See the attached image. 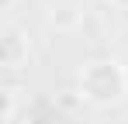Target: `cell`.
<instances>
[{"mask_svg":"<svg viewBox=\"0 0 128 124\" xmlns=\"http://www.w3.org/2000/svg\"><path fill=\"white\" fill-rule=\"evenodd\" d=\"M31 55V38H28V31H24L21 24H14V21H7L4 28H0V62H4V69H21L24 62Z\"/></svg>","mask_w":128,"mask_h":124,"instance_id":"2","label":"cell"},{"mask_svg":"<svg viewBox=\"0 0 128 124\" xmlns=\"http://www.w3.org/2000/svg\"><path fill=\"white\" fill-rule=\"evenodd\" d=\"M76 17H80V14H76L73 7H59V10H52V24H56V28H73Z\"/></svg>","mask_w":128,"mask_h":124,"instance_id":"4","label":"cell"},{"mask_svg":"<svg viewBox=\"0 0 128 124\" xmlns=\"http://www.w3.org/2000/svg\"><path fill=\"white\" fill-rule=\"evenodd\" d=\"M111 7H118V10H128V0H107Z\"/></svg>","mask_w":128,"mask_h":124,"instance_id":"6","label":"cell"},{"mask_svg":"<svg viewBox=\"0 0 128 124\" xmlns=\"http://www.w3.org/2000/svg\"><path fill=\"white\" fill-rule=\"evenodd\" d=\"M76 93L94 107H114L128 97V69L118 59H90L80 69Z\"/></svg>","mask_w":128,"mask_h":124,"instance_id":"1","label":"cell"},{"mask_svg":"<svg viewBox=\"0 0 128 124\" xmlns=\"http://www.w3.org/2000/svg\"><path fill=\"white\" fill-rule=\"evenodd\" d=\"M14 3H18V0H0V10H4V14H10V10H14Z\"/></svg>","mask_w":128,"mask_h":124,"instance_id":"5","label":"cell"},{"mask_svg":"<svg viewBox=\"0 0 128 124\" xmlns=\"http://www.w3.org/2000/svg\"><path fill=\"white\" fill-rule=\"evenodd\" d=\"M14 114H18V90H4V124H14Z\"/></svg>","mask_w":128,"mask_h":124,"instance_id":"3","label":"cell"},{"mask_svg":"<svg viewBox=\"0 0 128 124\" xmlns=\"http://www.w3.org/2000/svg\"><path fill=\"white\" fill-rule=\"evenodd\" d=\"M24 124H52V121H48V117H28Z\"/></svg>","mask_w":128,"mask_h":124,"instance_id":"7","label":"cell"}]
</instances>
